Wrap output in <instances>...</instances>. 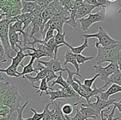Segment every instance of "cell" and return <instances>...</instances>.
I'll use <instances>...</instances> for the list:
<instances>
[{"label":"cell","mask_w":121,"mask_h":120,"mask_svg":"<svg viewBox=\"0 0 121 120\" xmlns=\"http://www.w3.org/2000/svg\"><path fill=\"white\" fill-rule=\"evenodd\" d=\"M98 77H99V75L96 73V74L94 75L91 78H85V79L83 80V84H84L85 86L88 87V88H92V86L95 84V80L98 78Z\"/></svg>","instance_id":"1f68e13d"},{"label":"cell","mask_w":121,"mask_h":120,"mask_svg":"<svg viewBox=\"0 0 121 120\" xmlns=\"http://www.w3.org/2000/svg\"><path fill=\"white\" fill-rule=\"evenodd\" d=\"M50 71H51V69H49V68H45L44 69L39 71L38 73H37L36 76L32 77V76H30V75H25V76L22 77V78L28 80V81L32 83V85H34V83H35V82L41 83V81H42L43 78H47V74H48Z\"/></svg>","instance_id":"9a60e30c"},{"label":"cell","mask_w":121,"mask_h":120,"mask_svg":"<svg viewBox=\"0 0 121 120\" xmlns=\"http://www.w3.org/2000/svg\"><path fill=\"white\" fill-rule=\"evenodd\" d=\"M29 103V101H27L26 103H24L23 105H22V107L20 108V109L17 110V118H16V120H24L23 117H22V113H23V111L25 109V108L27 106V104Z\"/></svg>","instance_id":"836d02e7"},{"label":"cell","mask_w":121,"mask_h":120,"mask_svg":"<svg viewBox=\"0 0 121 120\" xmlns=\"http://www.w3.org/2000/svg\"><path fill=\"white\" fill-rule=\"evenodd\" d=\"M121 93V86L118 84H110L106 91L102 92V93L99 94V97H100L102 99L104 100H109V97L112 96L114 94H116V93Z\"/></svg>","instance_id":"e0dca14e"},{"label":"cell","mask_w":121,"mask_h":120,"mask_svg":"<svg viewBox=\"0 0 121 120\" xmlns=\"http://www.w3.org/2000/svg\"><path fill=\"white\" fill-rule=\"evenodd\" d=\"M17 21L16 18L12 19H4L0 21V40L1 44L5 49L7 56L10 55V52L12 51V48L9 42V28L10 25Z\"/></svg>","instance_id":"3957f363"},{"label":"cell","mask_w":121,"mask_h":120,"mask_svg":"<svg viewBox=\"0 0 121 120\" xmlns=\"http://www.w3.org/2000/svg\"><path fill=\"white\" fill-rule=\"evenodd\" d=\"M22 0H9V4H11L13 5H21Z\"/></svg>","instance_id":"60d3db41"},{"label":"cell","mask_w":121,"mask_h":120,"mask_svg":"<svg viewBox=\"0 0 121 120\" xmlns=\"http://www.w3.org/2000/svg\"><path fill=\"white\" fill-rule=\"evenodd\" d=\"M30 110H31V112L33 113V116L28 118H24V120H42V118H43V117H44V112L38 113V112L36 111L34 108H30Z\"/></svg>","instance_id":"f1b7e54d"},{"label":"cell","mask_w":121,"mask_h":120,"mask_svg":"<svg viewBox=\"0 0 121 120\" xmlns=\"http://www.w3.org/2000/svg\"><path fill=\"white\" fill-rule=\"evenodd\" d=\"M98 4H99V5L100 6L102 9H106V7L107 6L109 5V4H110V2H109V0H97Z\"/></svg>","instance_id":"74e56055"},{"label":"cell","mask_w":121,"mask_h":120,"mask_svg":"<svg viewBox=\"0 0 121 120\" xmlns=\"http://www.w3.org/2000/svg\"><path fill=\"white\" fill-rule=\"evenodd\" d=\"M114 84H118V85H119V86H121V72L120 71H118L117 73L111 75L101 88H105L106 87L109 86L110 84H114Z\"/></svg>","instance_id":"ffe728a7"},{"label":"cell","mask_w":121,"mask_h":120,"mask_svg":"<svg viewBox=\"0 0 121 120\" xmlns=\"http://www.w3.org/2000/svg\"><path fill=\"white\" fill-rule=\"evenodd\" d=\"M88 47H89V38H85L84 43H83L81 45L77 46V47H72V46L69 45L68 46V48H69L72 53H74L75 54L78 55V54L82 53L83 51H84L86 48H87Z\"/></svg>","instance_id":"cb8c5ba5"},{"label":"cell","mask_w":121,"mask_h":120,"mask_svg":"<svg viewBox=\"0 0 121 120\" xmlns=\"http://www.w3.org/2000/svg\"><path fill=\"white\" fill-rule=\"evenodd\" d=\"M105 20V9H102V10L97 12L95 14H91L88 17L81 19L79 20L81 24V29L83 32H86L93 25L99 22H104Z\"/></svg>","instance_id":"5b68a950"},{"label":"cell","mask_w":121,"mask_h":120,"mask_svg":"<svg viewBox=\"0 0 121 120\" xmlns=\"http://www.w3.org/2000/svg\"><path fill=\"white\" fill-rule=\"evenodd\" d=\"M95 58V57L94 56H91V57H86V56H84L82 54H78L76 55V59H77V62L79 63V65L84 64L87 61H91V60H93V59Z\"/></svg>","instance_id":"4dcf8cb0"},{"label":"cell","mask_w":121,"mask_h":120,"mask_svg":"<svg viewBox=\"0 0 121 120\" xmlns=\"http://www.w3.org/2000/svg\"><path fill=\"white\" fill-rule=\"evenodd\" d=\"M97 6H95V5H91V4H88L84 3L82 6L78 9L77 13H76V20H80L81 19H84L86 15H90L91 14L93 10L95 9H96Z\"/></svg>","instance_id":"5bb4252c"},{"label":"cell","mask_w":121,"mask_h":120,"mask_svg":"<svg viewBox=\"0 0 121 120\" xmlns=\"http://www.w3.org/2000/svg\"><path fill=\"white\" fill-rule=\"evenodd\" d=\"M110 3H114V2H116V1H118V0H109Z\"/></svg>","instance_id":"bcb514c9"},{"label":"cell","mask_w":121,"mask_h":120,"mask_svg":"<svg viewBox=\"0 0 121 120\" xmlns=\"http://www.w3.org/2000/svg\"><path fill=\"white\" fill-rule=\"evenodd\" d=\"M32 86L33 88H37V92H36V93H37V94H40V96H42V93H44V92L47 93L49 90H53L52 87L48 86V82H47V78H43V79L41 81L40 85H39L38 87L35 86V85H32Z\"/></svg>","instance_id":"7402d4cb"},{"label":"cell","mask_w":121,"mask_h":120,"mask_svg":"<svg viewBox=\"0 0 121 120\" xmlns=\"http://www.w3.org/2000/svg\"><path fill=\"white\" fill-rule=\"evenodd\" d=\"M68 63H71L75 67L76 72L80 73V65L77 62V59H76V54L72 53L71 50H66L64 54V63H63V66L66 68V64H68Z\"/></svg>","instance_id":"4fadbf2b"},{"label":"cell","mask_w":121,"mask_h":120,"mask_svg":"<svg viewBox=\"0 0 121 120\" xmlns=\"http://www.w3.org/2000/svg\"><path fill=\"white\" fill-rule=\"evenodd\" d=\"M114 106L116 107V108H117L118 110H119V112H120L121 113V100L119 102H115V103H114Z\"/></svg>","instance_id":"b9f144b4"},{"label":"cell","mask_w":121,"mask_h":120,"mask_svg":"<svg viewBox=\"0 0 121 120\" xmlns=\"http://www.w3.org/2000/svg\"><path fill=\"white\" fill-rule=\"evenodd\" d=\"M1 74L0 81V104H5L11 109V113L20 109L22 97L19 93L17 86L11 85L9 82H4Z\"/></svg>","instance_id":"6da1fadb"},{"label":"cell","mask_w":121,"mask_h":120,"mask_svg":"<svg viewBox=\"0 0 121 120\" xmlns=\"http://www.w3.org/2000/svg\"><path fill=\"white\" fill-rule=\"evenodd\" d=\"M93 68L95 70V73L99 75L101 80L105 83L107 79L114 73L119 71L118 63H109L106 67H101L100 65H94Z\"/></svg>","instance_id":"52a82bcc"},{"label":"cell","mask_w":121,"mask_h":120,"mask_svg":"<svg viewBox=\"0 0 121 120\" xmlns=\"http://www.w3.org/2000/svg\"><path fill=\"white\" fill-rule=\"evenodd\" d=\"M80 111L85 116V118L86 119H89V118H92V119L95 120L98 117H99L100 115L94 109V108H91V107L85 106L83 103H81V106H80Z\"/></svg>","instance_id":"2e32d148"},{"label":"cell","mask_w":121,"mask_h":120,"mask_svg":"<svg viewBox=\"0 0 121 120\" xmlns=\"http://www.w3.org/2000/svg\"><path fill=\"white\" fill-rule=\"evenodd\" d=\"M30 1L35 2L36 4H37L40 8H42V9H46L49 5H50V4H52L53 1H55V0H30Z\"/></svg>","instance_id":"f546056e"},{"label":"cell","mask_w":121,"mask_h":120,"mask_svg":"<svg viewBox=\"0 0 121 120\" xmlns=\"http://www.w3.org/2000/svg\"><path fill=\"white\" fill-rule=\"evenodd\" d=\"M60 120H64V119H63V118H60Z\"/></svg>","instance_id":"7dc6e473"},{"label":"cell","mask_w":121,"mask_h":120,"mask_svg":"<svg viewBox=\"0 0 121 120\" xmlns=\"http://www.w3.org/2000/svg\"><path fill=\"white\" fill-rule=\"evenodd\" d=\"M118 14H121V7L119 8V9L118 10Z\"/></svg>","instance_id":"f6af8a7d"},{"label":"cell","mask_w":121,"mask_h":120,"mask_svg":"<svg viewBox=\"0 0 121 120\" xmlns=\"http://www.w3.org/2000/svg\"><path fill=\"white\" fill-rule=\"evenodd\" d=\"M118 65H119V71L121 72V51H120V53H119V59H118Z\"/></svg>","instance_id":"7bdbcfd3"},{"label":"cell","mask_w":121,"mask_h":120,"mask_svg":"<svg viewBox=\"0 0 121 120\" xmlns=\"http://www.w3.org/2000/svg\"><path fill=\"white\" fill-rule=\"evenodd\" d=\"M73 120H86V118H85V116L81 113L80 109H76V114L72 117Z\"/></svg>","instance_id":"8d00e7d4"},{"label":"cell","mask_w":121,"mask_h":120,"mask_svg":"<svg viewBox=\"0 0 121 120\" xmlns=\"http://www.w3.org/2000/svg\"><path fill=\"white\" fill-rule=\"evenodd\" d=\"M5 56H7L5 49H4V48L3 47V45L1 44V45H0V60H1L2 63H6V62L8 61L7 58H5Z\"/></svg>","instance_id":"d590c367"},{"label":"cell","mask_w":121,"mask_h":120,"mask_svg":"<svg viewBox=\"0 0 121 120\" xmlns=\"http://www.w3.org/2000/svg\"><path fill=\"white\" fill-rule=\"evenodd\" d=\"M0 73H5L7 76L12 77V78H19V77H21V73H19L17 68H13L11 65H9L6 68H1L0 69Z\"/></svg>","instance_id":"603a6c76"},{"label":"cell","mask_w":121,"mask_h":120,"mask_svg":"<svg viewBox=\"0 0 121 120\" xmlns=\"http://www.w3.org/2000/svg\"><path fill=\"white\" fill-rule=\"evenodd\" d=\"M55 31H56V30H54L53 29L50 28V29H49L48 30H47V34H46L45 38H43V41H44V42L47 43V42H48V41L50 40V39H52V38H55V36H56Z\"/></svg>","instance_id":"e575fe53"},{"label":"cell","mask_w":121,"mask_h":120,"mask_svg":"<svg viewBox=\"0 0 121 120\" xmlns=\"http://www.w3.org/2000/svg\"><path fill=\"white\" fill-rule=\"evenodd\" d=\"M37 63H41V64L44 65L46 68H49L54 73H60V72H64L66 71V68H63L61 67V63H60V60L58 58H52L49 61H42V60H37Z\"/></svg>","instance_id":"30bf717a"},{"label":"cell","mask_w":121,"mask_h":120,"mask_svg":"<svg viewBox=\"0 0 121 120\" xmlns=\"http://www.w3.org/2000/svg\"><path fill=\"white\" fill-rule=\"evenodd\" d=\"M22 14H29L36 11L39 8V6L33 1L30 0H22Z\"/></svg>","instance_id":"ac0fdd59"},{"label":"cell","mask_w":121,"mask_h":120,"mask_svg":"<svg viewBox=\"0 0 121 120\" xmlns=\"http://www.w3.org/2000/svg\"><path fill=\"white\" fill-rule=\"evenodd\" d=\"M36 58L35 57H31V59H30V62L28 63V64L27 65H23L22 63L21 66L22 67V72L21 73V77H23L25 75H28L29 73H37L38 72L36 70L35 68H33V63L35 61Z\"/></svg>","instance_id":"44dd1931"},{"label":"cell","mask_w":121,"mask_h":120,"mask_svg":"<svg viewBox=\"0 0 121 120\" xmlns=\"http://www.w3.org/2000/svg\"><path fill=\"white\" fill-rule=\"evenodd\" d=\"M11 109L9 107L5 104H0V117L1 118H7V117L12 116Z\"/></svg>","instance_id":"83f0119b"},{"label":"cell","mask_w":121,"mask_h":120,"mask_svg":"<svg viewBox=\"0 0 121 120\" xmlns=\"http://www.w3.org/2000/svg\"><path fill=\"white\" fill-rule=\"evenodd\" d=\"M80 105V103H76L74 104H71V103H65L61 106V111H62L63 114L67 115V116H71L73 110H74V107Z\"/></svg>","instance_id":"484cf974"},{"label":"cell","mask_w":121,"mask_h":120,"mask_svg":"<svg viewBox=\"0 0 121 120\" xmlns=\"http://www.w3.org/2000/svg\"><path fill=\"white\" fill-rule=\"evenodd\" d=\"M66 33L63 32V33H59L57 32L56 34V36H55V41H56V46H58L59 48L62 47L63 45H66V47L70 45L66 41L65 39V37H66Z\"/></svg>","instance_id":"d4e9b609"},{"label":"cell","mask_w":121,"mask_h":120,"mask_svg":"<svg viewBox=\"0 0 121 120\" xmlns=\"http://www.w3.org/2000/svg\"><path fill=\"white\" fill-rule=\"evenodd\" d=\"M116 109H117V108H116L115 106L113 107V109H112V111H111V113H109V115H106V116H107V119L106 120H118V119H119V118H114V113H115Z\"/></svg>","instance_id":"f35d334b"},{"label":"cell","mask_w":121,"mask_h":120,"mask_svg":"<svg viewBox=\"0 0 121 120\" xmlns=\"http://www.w3.org/2000/svg\"><path fill=\"white\" fill-rule=\"evenodd\" d=\"M95 48L97 49V55L95 60L97 65H101L105 62L118 63L121 51V43L108 47H102L99 45L98 43H95Z\"/></svg>","instance_id":"7a4b0ae2"},{"label":"cell","mask_w":121,"mask_h":120,"mask_svg":"<svg viewBox=\"0 0 121 120\" xmlns=\"http://www.w3.org/2000/svg\"><path fill=\"white\" fill-rule=\"evenodd\" d=\"M60 5L62 7L67 9L68 10H70L71 12V9H72L73 6H74V3H73V0H59Z\"/></svg>","instance_id":"d6a6232c"},{"label":"cell","mask_w":121,"mask_h":120,"mask_svg":"<svg viewBox=\"0 0 121 120\" xmlns=\"http://www.w3.org/2000/svg\"><path fill=\"white\" fill-rule=\"evenodd\" d=\"M55 85H59V86L62 87L72 98H81V96L71 88V86L67 83L66 79H65L62 76V72H60V74L58 75L57 78L56 80H54L52 82V83L51 84V87H54Z\"/></svg>","instance_id":"9c48e42d"},{"label":"cell","mask_w":121,"mask_h":120,"mask_svg":"<svg viewBox=\"0 0 121 120\" xmlns=\"http://www.w3.org/2000/svg\"><path fill=\"white\" fill-rule=\"evenodd\" d=\"M96 101L95 103H83L85 106L91 107L94 108L99 115L101 114V112L104 111V109L108 108H110L111 105H114L115 102H117L116 99H109V100H104L99 97V95L95 96Z\"/></svg>","instance_id":"ba28073f"},{"label":"cell","mask_w":121,"mask_h":120,"mask_svg":"<svg viewBox=\"0 0 121 120\" xmlns=\"http://www.w3.org/2000/svg\"><path fill=\"white\" fill-rule=\"evenodd\" d=\"M47 95L50 96V100L52 103L56 101L57 99L60 98H71L72 97L62 88V87L59 86V88L57 90H49L46 93Z\"/></svg>","instance_id":"8fae6325"},{"label":"cell","mask_w":121,"mask_h":120,"mask_svg":"<svg viewBox=\"0 0 121 120\" xmlns=\"http://www.w3.org/2000/svg\"><path fill=\"white\" fill-rule=\"evenodd\" d=\"M75 81L80 85V89H79V92H78V94L81 96V98H85L87 102V103H91V98L92 97H95L96 95H99L101 93L103 92V89L100 87L99 88H98L97 87L95 86V83L93 85V88H88V87L85 86L83 83H81L80 82L79 79H77L76 78H74Z\"/></svg>","instance_id":"8992f818"},{"label":"cell","mask_w":121,"mask_h":120,"mask_svg":"<svg viewBox=\"0 0 121 120\" xmlns=\"http://www.w3.org/2000/svg\"><path fill=\"white\" fill-rule=\"evenodd\" d=\"M84 3L88 4H91V5H95V6H97V7H100L98 4L97 0H84Z\"/></svg>","instance_id":"ab89813d"},{"label":"cell","mask_w":121,"mask_h":120,"mask_svg":"<svg viewBox=\"0 0 121 120\" xmlns=\"http://www.w3.org/2000/svg\"><path fill=\"white\" fill-rule=\"evenodd\" d=\"M0 120H16V119H13L12 115V116L7 117V118H0Z\"/></svg>","instance_id":"ee69618b"},{"label":"cell","mask_w":121,"mask_h":120,"mask_svg":"<svg viewBox=\"0 0 121 120\" xmlns=\"http://www.w3.org/2000/svg\"><path fill=\"white\" fill-rule=\"evenodd\" d=\"M15 18L17 19V21H21L23 24V29L25 30L26 29H27V28H28V26L30 24H32L34 17L32 13H29V14H22Z\"/></svg>","instance_id":"d6986e66"},{"label":"cell","mask_w":121,"mask_h":120,"mask_svg":"<svg viewBox=\"0 0 121 120\" xmlns=\"http://www.w3.org/2000/svg\"><path fill=\"white\" fill-rule=\"evenodd\" d=\"M52 105V103H47L45 106V108H44L43 112H44V117L42 118V120H52V116L53 114V113L55 112V108L53 107V109L50 110L49 109V107Z\"/></svg>","instance_id":"4316f807"},{"label":"cell","mask_w":121,"mask_h":120,"mask_svg":"<svg viewBox=\"0 0 121 120\" xmlns=\"http://www.w3.org/2000/svg\"><path fill=\"white\" fill-rule=\"evenodd\" d=\"M84 38H95L98 39V44L102 47H108V46L114 45L119 43V41L111 38L108 34V33L103 29L101 26L99 27V32L93 34H83Z\"/></svg>","instance_id":"277c9868"},{"label":"cell","mask_w":121,"mask_h":120,"mask_svg":"<svg viewBox=\"0 0 121 120\" xmlns=\"http://www.w3.org/2000/svg\"><path fill=\"white\" fill-rule=\"evenodd\" d=\"M19 34H20L16 32L13 29V28L10 25V28H9V42H10V45L12 48V51H14L16 53L17 52L16 47L22 46V44H23L22 40H19Z\"/></svg>","instance_id":"7c38bea8"}]
</instances>
